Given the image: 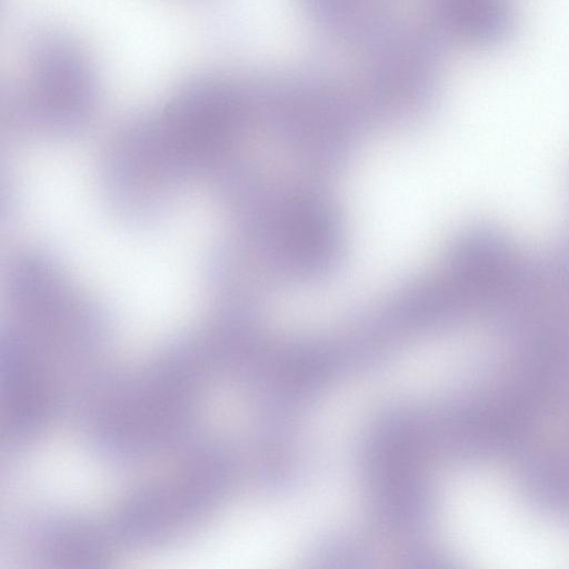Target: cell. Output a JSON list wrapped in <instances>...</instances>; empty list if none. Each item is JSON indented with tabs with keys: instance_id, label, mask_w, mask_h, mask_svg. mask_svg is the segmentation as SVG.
<instances>
[{
	"instance_id": "cell-1",
	"label": "cell",
	"mask_w": 569,
	"mask_h": 569,
	"mask_svg": "<svg viewBox=\"0 0 569 569\" xmlns=\"http://www.w3.org/2000/svg\"><path fill=\"white\" fill-rule=\"evenodd\" d=\"M440 516L451 551L469 566L569 568V520L533 503L496 468L455 472L443 488Z\"/></svg>"
},
{
	"instance_id": "cell-2",
	"label": "cell",
	"mask_w": 569,
	"mask_h": 569,
	"mask_svg": "<svg viewBox=\"0 0 569 569\" xmlns=\"http://www.w3.org/2000/svg\"><path fill=\"white\" fill-rule=\"evenodd\" d=\"M98 78L83 49L57 31L36 34L28 46L24 79L9 93V120L20 128L63 132L90 116Z\"/></svg>"
},
{
	"instance_id": "cell-3",
	"label": "cell",
	"mask_w": 569,
	"mask_h": 569,
	"mask_svg": "<svg viewBox=\"0 0 569 569\" xmlns=\"http://www.w3.org/2000/svg\"><path fill=\"white\" fill-rule=\"evenodd\" d=\"M528 259L502 229L479 224L455 243L449 284L461 301L502 310L519 284Z\"/></svg>"
},
{
	"instance_id": "cell-4",
	"label": "cell",
	"mask_w": 569,
	"mask_h": 569,
	"mask_svg": "<svg viewBox=\"0 0 569 569\" xmlns=\"http://www.w3.org/2000/svg\"><path fill=\"white\" fill-rule=\"evenodd\" d=\"M439 10L447 30L472 46H498L513 28L510 0H440Z\"/></svg>"
}]
</instances>
